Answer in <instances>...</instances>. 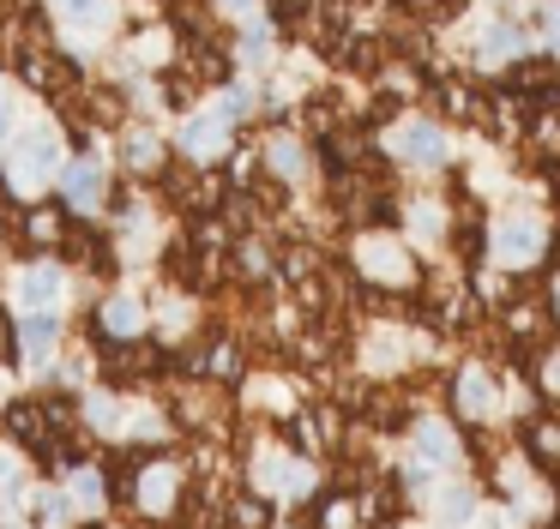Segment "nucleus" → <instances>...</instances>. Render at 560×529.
<instances>
[{
    "instance_id": "nucleus-1",
    "label": "nucleus",
    "mask_w": 560,
    "mask_h": 529,
    "mask_svg": "<svg viewBox=\"0 0 560 529\" xmlns=\"http://www.w3.org/2000/svg\"><path fill=\"white\" fill-rule=\"evenodd\" d=\"M404 156H416V163H434V156H440V132H434V127H404Z\"/></svg>"
},
{
    "instance_id": "nucleus-2",
    "label": "nucleus",
    "mask_w": 560,
    "mask_h": 529,
    "mask_svg": "<svg viewBox=\"0 0 560 529\" xmlns=\"http://www.w3.org/2000/svg\"><path fill=\"white\" fill-rule=\"evenodd\" d=\"M524 445L536 451V463H548V469L560 463V427H555V421H542V427H530V439H524Z\"/></svg>"
},
{
    "instance_id": "nucleus-3",
    "label": "nucleus",
    "mask_w": 560,
    "mask_h": 529,
    "mask_svg": "<svg viewBox=\"0 0 560 529\" xmlns=\"http://www.w3.org/2000/svg\"><path fill=\"white\" fill-rule=\"evenodd\" d=\"M187 151H199V156L223 151V127L218 120H194V127H187Z\"/></svg>"
},
{
    "instance_id": "nucleus-4",
    "label": "nucleus",
    "mask_w": 560,
    "mask_h": 529,
    "mask_svg": "<svg viewBox=\"0 0 560 529\" xmlns=\"http://www.w3.org/2000/svg\"><path fill=\"white\" fill-rule=\"evenodd\" d=\"M500 252H506V259H530V252H536V228L506 223V235H500Z\"/></svg>"
},
{
    "instance_id": "nucleus-5",
    "label": "nucleus",
    "mask_w": 560,
    "mask_h": 529,
    "mask_svg": "<svg viewBox=\"0 0 560 529\" xmlns=\"http://www.w3.org/2000/svg\"><path fill=\"white\" fill-rule=\"evenodd\" d=\"M67 199H79V204L97 199V168H73V175H67Z\"/></svg>"
},
{
    "instance_id": "nucleus-6",
    "label": "nucleus",
    "mask_w": 560,
    "mask_h": 529,
    "mask_svg": "<svg viewBox=\"0 0 560 529\" xmlns=\"http://www.w3.org/2000/svg\"><path fill=\"white\" fill-rule=\"evenodd\" d=\"M19 295H25V301H49V295H55V271H31V277H19Z\"/></svg>"
},
{
    "instance_id": "nucleus-7",
    "label": "nucleus",
    "mask_w": 560,
    "mask_h": 529,
    "mask_svg": "<svg viewBox=\"0 0 560 529\" xmlns=\"http://www.w3.org/2000/svg\"><path fill=\"white\" fill-rule=\"evenodd\" d=\"M109 325H115V331H139V307L115 295V301H109Z\"/></svg>"
},
{
    "instance_id": "nucleus-8",
    "label": "nucleus",
    "mask_w": 560,
    "mask_h": 529,
    "mask_svg": "<svg viewBox=\"0 0 560 529\" xmlns=\"http://www.w3.org/2000/svg\"><path fill=\"white\" fill-rule=\"evenodd\" d=\"M488 397H494V391H488L482 373H464V409H488Z\"/></svg>"
},
{
    "instance_id": "nucleus-9",
    "label": "nucleus",
    "mask_w": 560,
    "mask_h": 529,
    "mask_svg": "<svg viewBox=\"0 0 560 529\" xmlns=\"http://www.w3.org/2000/svg\"><path fill=\"white\" fill-rule=\"evenodd\" d=\"M422 451H428V457H452V439H446L440 427H422Z\"/></svg>"
},
{
    "instance_id": "nucleus-10",
    "label": "nucleus",
    "mask_w": 560,
    "mask_h": 529,
    "mask_svg": "<svg viewBox=\"0 0 560 529\" xmlns=\"http://www.w3.org/2000/svg\"><path fill=\"white\" fill-rule=\"evenodd\" d=\"M7 115H13V103H7V91H0V132H7Z\"/></svg>"
}]
</instances>
